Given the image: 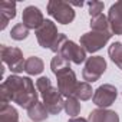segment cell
<instances>
[{
    "label": "cell",
    "instance_id": "9c48e42d",
    "mask_svg": "<svg viewBox=\"0 0 122 122\" xmlns=\"http://www.w3.org/2000/svg\"><path fill=\"white\" fill-rule=\"evenodd\" d=\"M116 95H118V92H116V88H115V86H112V85H109V83L102 85V86H99V88L95 91V93H93V103H95L96 106L105 109V108L111 106V105L115 102Z\"/></svg>",
    "mask_w": 122,
    "mask_h": 122
},
{
    "label": "cell",
    "instance_id": "484cf974",
    "mask_svg": "<svg viewBox=\"0 0 122 122\" xmlns=\"http://www.w3.org/2000/svg\"><path fill=\"white\" fill-rule=\"evenodd\" d=\"M69 122H89V121L85 119V118H79V116H76V118H71Z\"/></svg>",
    "mask_w": 122,
    "mask_h": 122
},
{
    "label": "cell",
    "instance_id": "2e32d148",
    "mask_svg": "<svg viewBox=\"0 0 122 122\" xmlns=\"http://www.w3.org/2000/svg\"><path fill=\"white\" fill-rule=\"evenodd\" d=\"M25 71L29 75H39L43 71V62L42 59H39L37 56H32L26 60L25 63Z\"/></svg>",
    "mask_w": 122,
    "mask_h": 122
},
{
    "label": "cell",
    "instance_id": "4fadbf2b",
    "mask_svg": "<svg viewBox=\"0 0 122 122\" xmlns=\"http://www.w3.org/2000/svg\"><path fill=\"white\" fill-rule=\"evenodd\" d=\"M16 16V3L2 2L0 3V19H2V29H5L10 19Z\"/></svg>",
    "mask_w": 122,
    "mask_h": 122
},
{
    "label": "cell",
    "instance_id": "ffe728a7",
    "mask_svg": "<svg viewBox=\"0 0 122 122\" xmlns=\"http://www.w3.org/2000/svg\"><path fill=\"white\" fill-rule=\"evenodd\" d=\"M108 52H109L111 59L122 69V45L119 42H115V43H112L109 46V50Z\"/></svg>",
    "mask_w": 122,
    "mask_h": 122
},
{
    "label": "cell",
    "instance_id": "ba28073f",
    "mask_svg": "<svg viewBox=\"0 0 122 122\" xmlns=\"http://www.w3.org/2000/svg\"><path fill=\"white\" fill-rule=\"evenodd\" d=\"M59 56H62L68 62H73L76 65H81L83 60L86 59V52L82 46H78L72 40H66L65 45L62 46L60 52L57 53Z\"/></svg>",
    "mask_w": 122,
    "mask_h": 122
},
{
    "label": "cell",
    "instance_id": "e0dca14e",
    "mask_svg": "<svg viewBox=\"0 0 122 122\" xmlns=\"http://www.w3.org/2000/svg\"><path fill=\"white\" fill-rule=\"evenodd\" d=\"M91 27H92V30H98V32H111L109 20L103 15H99L96 17H92L91 19Z\"/></svg>",
    "mask_w": 122,
    "mask_h": 122
},
{
    "label": "cell",
    "instance_id": "d4e9b609",
    "mask_svg": "<svg viewBox=\"0 0 122 122\" xmlns=\"http://www.w3.org/2000/svg\"><path fill=\"white\" fill-rule=\"evenodd\" d=\"M66 40H68V37H66L65 35H60V33H59V35H57V37L55 39V42H53V45H52V47H50V49H52L55 53H59V52H60V49H62V46L65 45V42H66Z\"/></svg>",
    "mask_w": 122,
    "mask_h": 122
},
{
    "label": "cell",
    "instance_id": "9a60e30c",
    "mask_svg": "<svg viewBox=\"0 0 122 122\" xmlns=\"http://www.w3.org/2000/svg\"><path fill=\"white\" fill-rule=\"evenodd\" d=\"M0 122H19L17 112L9 103H2L0 108Z\"/></svg>",
    "mask_w": 122,
    "mask_h": 122
},
{
    "label": "cell",
    "instance_id": "277c9868",
    "mask_svg": "<svg viewBox=\"0 0 122 122\" xmlns=\"http://www.w3.org/2000/svg\"><path fill=\"white\" fill-rule=\"evenodd\" d=\"M111 37H112V32L92 30L81 36V46L85 49V52L93 53V52H98L102 46H105Z\"/></svg>",
    "mask_w": 122,
    "mask_h": 122
},
{
    "label": "cell",
    "instance_id": "603a6c76",
    "mask_svg": "<svg viewBox=\"0 0 122 122\" xmlns=\"http://www.w3.org/2000/svg\"><path fill=\"white\" fill-rule=\"evenodd\" d=\"M108 19H121L122 20V0L121 2H116L115 5L111 6Z\"/></svg>",
    "mask_w": 122,
    "mask_h": 122
},
{
    "label": "cell",
    "instance_id": "7a4b0ae2",
    "mask_svg": "<svg viewBox=\"0 0 122 122\" xmlns=\"http://www.w3.org/2000/svg\"><path fill=\"white\" fill-rule=\"evenodd\" d=\"M36 88L40 92V95L43 98V103H45L49 113L57 115L65 108V101L62 99V95H60L57 88H55L50 83L49 78H46V76L39 78L36 81Z\"/></svg>",
    "mask_w": 122,
    "mask_h": 122
},
{
    "label": "cell",
    "instance_id": "6da1fadb",
    "mask_svg": "<svg viewBox=\"0 0 122 122\" xmlns=\"http://www.w3.org/2000/svg\"><path fill=\"white\" fill-rule=\"evenodd\" d=\"M13 101L20 106L29 109L37 102V92L29 78H20L17 75L9 76L2 85V103Z\"/></svg>",
    "mask_w": 122,
    "mask_h": 122
},
{
    "label": "cell",
    "instance_id": "44dd1931",
    "mask_svg": "<svg viewBox=\"0 0 122 122\" xmlns=\"http://www.w3.org/2000/svg\"><path fill=\"white\" fill-rule=\"evenodd\" d=\"M50 68H52V72L56 75L57 72H60V71H63V69H66V68H71L69 66V62L68 60H65L62 56H55L53 59H52V62H50Z\"/></svg>",
    "mask_w": 122,
    "mask_h": 122
},
{
    "label": "cell",
    "instance_id": "ac0fdd59",
    "mask_svg": "<svg viewBox=\"0 0 122 122\" xmlns=\"http://www.w3.org/2000/svg\"><path fill=\"white\" fill-rule=\"evenodd\" d=\"M73 96H76V98L81 99V101H88V99H91V98H92V88H91V85H89L88 82H81V83H78Z\"/></svg>",
    "mask_w": 122,
    "mask_h": 122
},
{
    "label": "cell",
    "instance_id": "8992f818",
    "mask_svg": "<svg viewBox=\"0 0 122 122\" xmlns=\"http://www.w3.org/2000/svg\"><path fill=\"white\" fill-rule=\"evenodd\" d=\"M2 59L3 63H6L12 72L19 73L22 71H25V63L26 60H23V55L17 47H7L5 45H2Z\"/></svg>",
    "mask_w": 122,
    "mask_h": 122
},
{
    "label": "cell",
    "instance_id": "52a82bcc",
    "mask_svg": "<svg viewBox=\"0 0 122 122\" xmlns=\"http://www.w3.org/2000/svg\"><path fill=\"white\" fill-rule=\"evenodd\" d=\"M106 69V62L102 56H92L86 60L85 68H83V79L89 83V82H95L98 81L102 73Z\"/></svg>",
    "mask_w": 122,
    "mask_h": 122
},
{
    "label": "cell",
    "instance_id": "d6986e66",
    "mask_svg": "<svg viewBox=\"0 0 122 122\" xmlns=\"http://www.w3.org/2000/svg\"><path fill=\"white\" fill-rule=\"evenodd\" d=\"M65 111L72 118H76L79 115V112H81V103H79V101H78L76 96L66 98V101H65Z\"/></svg>",
    "mask_w": 122,
    "mask_h": 122
},
{
    "label": "cell",
    "instance_id": "8fae6325",
    "mask_svg": "<svg viewBox=\"0 0 122 122\" xmlns=\"http://www.w3.org/2000/svg\"><path fill=\"white\" fill-rule=\"evenodd\" d=\"M45 19H43V15L42 12L35 7V6H27L25 10H23V16H22V23L27 27V29H39L42 25H43Z\"/></svg>",
    "mask_w": 122,
    "mask_h": 122
},
{
    "label": "cell",
    "instance_id": "3957f363",
    "mask_svg": "<svg viewBox=\"0 0 122 122\" xmlns=\"http://www.w3.org/2000/svg\"><path fill=\"white\" fill-rule=\"evenodd\" d=\"M47 13L62 25L72 23L75 19V10L72 9V5L62 2V0H52V2H49Z\"/></svg>",
    "mask_w": 122,
    "mask_h": 122
},
{
    "label": "cell",
    "instance_id": "7c38bea8",
    "mask_svg": "<svg viewBox=\"0 0 122 122\" xmlns=\"http://www.w3.org/2000/svg\"><path fill=\"white\" fill-rule=\"evenodd\" d=\"M89 122H119V118L116 112L99 108L89 113Z\"/></svg>",
    "mask_w": 122,
    "mask_h": 122
},
{
    "label": "cell",
    "instance_id": "5bb4252c",
    "mask_svg": "<svg viewBox=\"0 0 122 122\" xmlns=\"http://www.w3.org/2000/svg\"><path fill=\"white\" fill-rule=\"evenodd\" d=\"M27 113H29L30 119H33L35 122H42V121H45L47 118L49 112H47V109H46L43 102H36L32 108L27 109Z\"/></svg>",
    "mask_w": 122,
    "mask_h": 122
},
{
    "label": "cell",
    "instance_id": "30bf717a",
    "mask_svg": "<svg viewBox=\"0 0 122 122\" xmlns=\"http://www.w3.org/2000/svg\"><path fill=\"white\" fill-rule=\"evenodd\" d=\"M57 35V27L52 20H45L43 25L36 30V37L42 47H52Z\"/></svg>",
    "mask_w": 122,
    "mask_h": 122
},
{
    "label": "cell",
    "instance_id": "5b68a950",
    "mask_svg": "<svg viewBox=\"0 0 122 122\" xmlns=\"http://www.w3.org/2000/svg\"><path fill=\"white\" fill-rule=\"evenodd\" d=\"M56 78H57V89L60 92L62 96H73L75 93V89L78 86V82H76V75L75 72L71 69V68H66L63 71H60L56 73Z\"/></svg>",
    "mask_w": 122,
    "mask_h": 122
},
{
    "label": "cell",
    "instance_id": "cb8c5ba5",
    "mask_svg": "<svg viewBox=\"0 0 122 122\" xmlns=\"http://www.w3.org/2000/svg\"><path fill=\"white\" fill-rule=\"evenodd\" d=\"M88 6H89V15H91V17H96V16H99V15H102L101 12L103 10V3L102 2H89L88 3Z\"/></svg>",
    "mask_w": 122,
    "mask_h": 122
},
{
    "label": "cell",
    "instance_id": "7402d4cb",
    "mask_svg": "<svg viewBox=\"0 0 122 122\" xmlns=\"http://www.w3.org/2000/svg\"><path fill=\"white\" fill-rule=\"evenodd\" d=\"M27 35H29V29H27L23 23L16 25V26L12 29V32H10V36H12V39H15V40H23V39L27 37Z\"/></svg>",
    "mask_w": 122,
    "mask_h": 122
}]
</instances>
